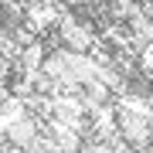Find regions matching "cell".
Wrapping results in <instances>:
<instances>
[{
    "instance_id": "obj_1",
    "label": "cell",
    "mask_w": 153,
    "mask_h": 153,
    "mask_svg": "<svg viewBox=\"0 0 153 153\" xmlns=\"http://www.w3.org/2000/svg\"><path fill=\"white\" fill-rule=\"evenodd\" d=\"M150 78H153V75H150Z\"/></svg>"
}]
</instances>
